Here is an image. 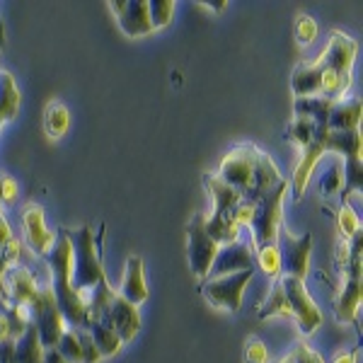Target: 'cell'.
I'll use <instances>...</instances> for the list:
<instances>
[{
	"mask_svg": "<svg viewBox=\"0 0 363 363\" xmlns=\"http://www.w3.org/2000/svg\"><path fill=\"white\" fill-rule=\"evenodd\" d=\"M216 174H218L228 186H233L240 194V199H242L245 203H250V206H255V203L281 179L272 157L250 143L238 145L235 150H230V153L223 157V162H220Z\"/></svg>",
	"mask_w": 363,
	"mask_h": 363,
	"instance_id": "obj_1",
	"label": "cell"
},
{
	"mask_svg": "<svg viewBox=\"0 0 363 363\" xmlns=\"http://www.w3.org/2000/svg\"><path fill=\"white\" fill-rule=\"evenodd\" d=\"M289 191V182L279 179L272 189L267 191L259 201L252 208V218H250V230L252 240H255V247L269 245L277 240L279 228L284 225V196Z\"/></svg>",
	"mask_w": 363,
	"mask_h": 363,
	"instance_id": "obj_4",
	"label": "cell"
},
{
	"mask_svg": "<svg viewBox=\"0 0 363 363\" xmlns=\"http://www.w3.org/2000/svg\"><path fill=\"white\" fill-rule=\"evenodd\" d=\"M327 126L320 124V121H313V119H306V116H296L294 124L289 128V136L296 140L301 148H306L310 143H325L327 138Z\"/></svg>",
	"mask_w": 363,
	"mask_h": 363,
	"instance_id": "obj_22",
	"label": "cell"
},
{
	"mask_svg": "<svg viewBox=\"0 0 363 363\" xmlns=\"http://www.w3.org/2000/svg\"><path fill=\"white\" fill-rule=\"evenodd\" d=\"M10 240H13V233H10V225H8V220H5V216L0 213V250H3Z\"/></svg>",
	"mask_w": 363,
	"mask_h": 363,
	"instance_id": "obj_39",
	"label": "cell"
},
{
	"mask_svg": "<svg viewBox=\"0 0 363 363\" xmlns=\"http://www.w3.org/2000/svg\"><path fill=\"white\" fill-rule=\"evenodd\" d=\"M315 37H318V25H315L313 17L308 15H298L296 20V39L301 44H313Z\"/></svg>",
	"mask_w": 363,
	"mask_h": 363,
	"instance_id": "obj_34",
	"label": "cell"
},
{
	"mask_svg": "<svg viewBox=\"0 0 363 363\" xmlns=\"http://www.w3.org/2000/svg\"><path fill=\"white\" fill-rule=\"evenodd\" d=\"M286 359H289L291 363H325V361L320 359L318 351L310 349L306 342H298L296 347H294V351H291Z\"/></svg>",
	"mask_w": 363,
	"mask_h": 363,
	"instance_id": "obj_36",
	"label": "cell"
},
{
	"mask_svg": "<svg viewBox=\"0 0 363 363\" xmlns=\"http://www.w3.org/2000/svg\"><path fill=\"white\" fill-rule=\"evenodd\" d=\"M257 264H259V269L267 274V277H279L281 274V257H279L277 242H269V245L257 247Z\"/></svg>",
	"mask_w": 363,
	"mask_h": 363,
	"instance_id": "obj_30",
	"label": "cell"
},
{
	"mask_svg": "<svg viewBox=\"0 0 363 363\" xmlns=\"http://www.w3.org/2000/svg\"><path fill=\"white\" fill-rule=\"evenodd\" d=\"M68 124H70V114L66 109V104L61 102H49L44 112V128L51 138H61L63 133L68 131Z\"/></svg>",
	"mask_w": 363,
	"mask_h": 363,
	"instance_id": "obj_29",
	"label": "cell"
},
{
	"mask_svg": "<svg viewBox=\"0 0 363 363\" xmlns=\"http://www.w3.org/2000/svg\"><path fill=\"white\" fill-rule=\"evenodd\" d=\"M109 8L114 10L116 20L128 37H145L153 32L145 0H114V3H109Z\"/></svg>",
	"mask_w": 363,
	"mask_h": 363,
	"instance_id": "obj_14",
	"label": "cell"
},
{
	"mask_svg": "<svg viewBox=\"0 0 363 363\" xmlns=\"http://www.w3.org/2000/svg\"><path fill=\"white\" fill-rule=\"evenodd\" d=\"M17 199V184L10 177L3 179V203H13Z\"/></svg>",
	"mask_w": 363,
	"mask_h": 363,
	"instance_id": "obj_38",
	"label": "cell"
},
{
	"mask_svg": "<svg viewBox=\"0 0 363 363\" xmlns=\"http://www.w3.org/2000/svg\"><path fill=\"white\" fill-rule=\"evenodd\" d=\"M332 102H337V99H327V97H296L294 109H296V116H306V119H313V121H320V124H325L327 114H330Z\"/></svg>",
	"mask_w": 363,
	"mask_h": 363,
	"instance_id": "obj_26",
	"label": "cell"
},
{
	"mask_svg": "<svg viewBox=\"0 0 363 363\" xmlns=\"http://www.w3.org/2000/svg\"><path fill=\"white\" fill-rule=\"evenodd\" d=\"M274 315H281V318H291V308H289V301H286V294H284V286H281V279L274 281V286H272V291H269L264 306L257 310V318H259V320L274 318Z\"/></svg>",
	"mask_w": 363,
	"mask_h": 363,
	"instance_id": "obj_27",
	"label": "cell"
},
{
	"mask_svg": "<svg viewBox=\"0 0 363 363\" xmlns=\"http://www.w3.org/2000/svg\"><path fill=\"white\" fill-rule=\"evenodd\" d=\"M131 306H140L148 301V284H145V267L140 257H128L124 269V281L116 291Z\"/></svg>",
	"mask_w": 363,
	"mask_h": 363,
	"instance_id": "obj_17",
	"label": "cell"
},
{
	"mask_svg": "<svg viewBox=\"0 0 363 363\" xmlns=\"http://www.w3.org/2000/svg\"><path fill=\"white\" fill-rule=\"evenodd\" d=\"M46 259H49L51 269V286L54 291L56 306L61 310L66 325L70 330H85L87 327V303L73 291L70 284V274H73V247H70V240L66 233L56 238L54 247L46 252Z\"/></svg>",
	"mask_w": 363,
	"mask_h": 363,
	"instance_id": "obj_2",
	"label": "cell"
},
{
	"mask_svg": "<svg viewBox=\"0 0 363 363\" xmlns=\"http://www.w3.org/2000/svg\"><path fill=\"white\" fill-rule=\"evenodd\" d=\"M87 332H90L92 342H95L99 359H109L121 349V339L116 337V332L107 322H92V325H87Z\"/></svg>",
	"mask_w": 363,
	"mask_h": 363,
	"instance_id": "obj_24",
	"label": "cell"
},
{
	"mask_svg": "<svg viewBox=\"0 0 363 363\" xmlns=\"http://www.w3.org/2000/svg\"><path fill=\"white\" fill-rule=\"evenodd\" d=\"M148 15H150V25H153V29L167 27L174 15V3L172 0H150Z\"/></svg>",
	"mask_w": 363,
	"mask_h": 363,
	"instance_id": "obj_33",
	"label": "cell"
},
{
	"mask_svg": "<svg viewBox=\"0 0 363 363\" xmlns=\"http://www.w3.org/2000/svg\"><path fill=\"white\" fill-rule=\"evenodd\" d=\"M5 269H8V267H5L3 259H0V298H3V272H5Z\"/></svg>",
	"mask_w": 363,
	"mask_h": 363,
	"instance_id": "obj_43",
	"label": "cell"
},
{
	"mask_svg": "<svg viewBox=\"0 0 363 363\" xmlns=\"http://www.w3.org/2000/svg\"><path fill=\"white\" fill-rule=\"evenodd\" d=\"M344 272H347V281H344V289L339 291L335 313L339 322H354L361 308V252L351 257Z\"/></svg>",
	"mask_w": 363,
	"mask_h": 363,
	"instance_id": "obj_12",
	"label": "cell"
},
{
	"mask_svg": "<svg viewBox=\"0 0 363 363\" xmlns=\"http://www.w3.org/2000/svg\"><path fill=\"white\" fill-rule=\"evenodd\" d=\"M359 46L351 37L342 32H335L327 42L325 51L320 54V58H315V66H318L322 73H332L339 75V78H351V66H354V58Z\"/></svg>",
	"mask_w": 363,
	"mask_h": 363,
	"instance_id": "obj_10",
	"label": "cell"
},
{
	"mask_svg": "<svg viewBox=\"0 0 363 363\" xmlns=\"http://www.w3.org/2000/svg\"><path fill=\"white\" fill-rule=\"evenodd\" d=\"M27 310H29V320H32L34 330H37L42 347L54 349L58 344V339H61V335L68 330L66 320H63L61 310L56 306L54 291H51L49 286H46V289H39L37 298H34V303Z\"/></svg>",
	"mask_w": 363,
	"mask_h": 363,
	"instance_id": "obj_5",
	"label": "cell"
},
{
	"mask_svg": "<svg viewBox=\"0 0 363 363\" xmlns=\"http://www.w3.org/2000/svg\"><path fill=\"white\" fill-rule=\"evenodd\" d=\"M279 363H281V361H279Z\"/></svg>",
	"mask_w": 363,
	"mask_h": 363,
	"instance_id": "obj_45",
	"label": "cell"
},
{
	"mask_svg": "<svg viewBox=\"0 0 363 363\" xmlns=\"http://www.w3.org/2000/svg\"><path fill=\"white\" fill-rule=\"evenodd\" d=\"M218 252V245L208 238L206 233V216H194L189 228H186V255H189V267L199 281H206L213 257Z\"/></svg>",
	"mask_w": 363,
	"mask_h": 363,
	"instance_id": "obj_7",
	"label": "cell"
},
{
	"mask_svg": "<svg viewBox=\"0 0 363 363\" xmlns=\"http://www.w3.org/2000/svg\"><path fill=\"white\" fill-rule=\"evenodd\" d=\"M20 107V92L15 87V80L10 73L0 70V126L8 119H13Z\"/></svg>",
	"mask_w": 363,
	"mask_h": 363,
	"instance_id": "obj_25",
	"label": "cell"
},
{
	"mask_svg": "<svg viewBox=\"0 0 363 363\" xmlns=\"http://www.w3.org/2000/svg\"><path fill=\"white\" fill-rule=\"evenodd\" d=\"M344 184V165L339 160L327 162L318 172V189L322 196H335Z\"/></svg>",
	"mask_w": 363,
	"mask_h": 363,
	"instance_id": "obj_28",
	"label": "cell"
},
{
	"mask_svg": "<svg viewBox=\"0 0 363 363\" xmlns=\"http://www.w3.org/2000/svg\"><path fill=\"white\" fill-rule=\"evenodd\" d=\"M5 46V29H3V22H0V49Z\"/></svg>",
	"mask_w": 363,
	"mask_h": 363,
	"instance_id": "obj_44",
	"label": "cell"
},
{
	"mask_svg": "<svg viewBox=\"0 0 363 363\" xmlns=\"http://www.w3.org/2000/svg\"><path fill=\"white\" fill-rule=\"evenodd\" d=\"M54 349H56L58 354H61L68 363H83V354H80L78 335H75V330H70V327L61 335V339H58V344H56Z\"/></svg>",
	"mask_w": 363,
	"mask_h": 363,
	"instance_id": "obj_32",
	"label": "cell"
},
{
	"mask_svg": "<svg viewBox=\"0 0 363 363\" xmlns=\"http://www.w3.org/2000/svg\"><path fill=\"white\" fill-rule=\"evenodd\" d=\"M39 294V286L25 267L13 264L3 272V298L5 306L29 308Z\"/></svg>",
	"mask_w": 363,
	"mask_h": 363,
	"instance_id": "obj_11",
	"label": "cell"
},
{
	"mask_svg": "<svg viewBox=\"0 0 363 363\" xmlns=\"http://www.w3.org/2000/svg\"><path fill=\"white\" fill-rule=\"evenodd\" d=\"M44 363H68L56 349H44Z\"/></svg>",
	"mask_w": 363,
	"mask_h": 363,
	"instance_id": "obj_40",
	"label": "cell"
},
{
	"mask_svg": "<svg viewBox=\"0 0 363 363\" xmlns=\"http://www.w3.org/2000/svg\"><path fill=\"white\" fill-rule=\"evenodd\" d=\"M73 247V274H70V284L73 291L87 303V294L95 291L97 286L109 284L107 274L102 269V259L97 255V242L95 233L90 225H83L78 230H66Z\"/></svg>",
	"mask_w": 363,
	"mask_h": 363,
	"instance_id": "obj_3",
	"label": "cell"
},
{
	"mask_svg": "<svg viewBox=\"0 0 363 363\" xmlns=\"http://www.w3.org/2000/svg\"><path fill=\"white\" fill-rule=\"evenodd\" d=\"M325 153H342L349 165H361V128L330 131L325 138Z\"/></svg>",
	"mask_w": 363,
	"mask_h": 363,
	"instance_id": "obj_20",
	"label": "cell"
},
{
	"mask_svg": "<svg viewBox=\"0 0 363 363\" xmlns=\"http://www.w3.org/2000/svg\"><path fill=\"white\" fill-rule=\"evenodd\" d=\"M291 85H294V95L296 97H320L322 90V70L310 63H301L296 68L294 78H291Z\"/></svg>",
	"mask_w": 363,
	"mask_h": 363,
	"instance_id": "obj_21",
	"label": "cell"
},
{
	"mask_svg": "<svg viewBox=\"0 0 363 363\" xmlns=\"http://www.w3.org/2000/svg\"><path fill=\"white\" fill-rule=\"evenodd\" d=\"M203 5H208V8H213V13H220V10L225 8V0H220V3H203Z\"/></svg>",
	"mask_w": 363,
	"mask_h": 363,
	"instance_id": "obj_42",
	"label": "cell"
},
{
	"mask_svg": "<svg viewBox=\"0 0 363 363\" xmlns=\"http://www.w3.org/2000/svg\"><path fill=\"white\" fill-rule=\"evenodd\" d=\"M255 267V255L252 247L245 242H230V245H220L218 252L213 257V264H211L208 279H218L228 277V274H238V272H247Z\"/></svg>",
	"mask_w": 363,
	"mask_h": 363,
	"instance_id": "obj_13",
	"label": "cell"
},
{
	"mask_svg": "<svg viewBox=\"0 0 363 363\" xmlns=\"http://www.w3.org/2000/svg\"><path fill=\"white\" fill-rule=\"evenodd\" d=\"M281 286H284L286 301H289V308H291V318H296L298 330H301L303 335H313L322 325V313L306 291V284H303L301 279L284 277L281 279Z\"/></svg>",
	"mask_w": 363,
	"mask_h": 363,
	"instance_id": "obj_8",
	"label": "cell"
},
{
	"mask_svg": "<svg viewBox=\"0 0 363 363\" xmlns=\"http://www.w3.org/2000/svg\"><path fill=\"white\" fill-rule=\"evenodd\" d=\"M356 356H359V351H342V354H337L335 363H356Z\"/></svg>",
	"mask_w": 363,
	"mask_h": 363,
	"instance_id": "obj_41",
	"label": "cell"
},
{
	"mask_svg": "<svg viewBox=\"0 0 363 363\" xmlns=\"http://www.w3.org/2000/svg\"><path fill=\"white\" fill-rule=\"evenodd\" d=\"M245 363H269V351L262 339L250 337L245 342Z\"/></svg>",
	"mask_w": 363,
	"mask_h": 363,
	"instance_id": "obj_35",
	"label": "cell"
},
{
	"mask_svg": "<svg viewBox=\"0 0 363 363\" xmlns=\"http://www.w3.org/2000/svg\"><path fill=\"white\" fill-rule=\"evenodd\" d=\"M15 363H44V347L32 322L27 325L25 335L15 339Z\"/></svg>",
	"mask_w": 363,
	"mask_h": 363,
	"instance_id": "obj_23",
	"label": "cell"
},
{
	"mask_svg": "<svg viewBox=\"0 0 363 363\" xmlns=\"http://www.w3.org/2000/svg\"><path fill=\"white\" fill-rule=\"evenodd\" d=\"M104 322L116 332V337L121 339V344L131 342L140 330V315L136 306H131L128 301H124L119 294L112 298L107 313H104Z\"/></svg>",
	"mask_w": 363,
	"mask_h": 363,
	"instance_id": "obj_15",
	"label": "cell"
},
{
	"mask_svg": "<svg viewBox=\"0 0 363 363\" xmlns=\"http://www.w3.org/2000/svg\"><path fill=\"white\" fill-rule=\"evenodd\" d=\"M22 225H25V235H27V245L32 247L37 255H46L56 242V233H51L44 223V211L32 203V206L25 208L22 213Z\"/></svg>",
	"mask_w": 363,
	"mask_h": 363,
	"instance_id": "obj_16",
	"label": "cell"
},
{
	"mask_svg": "<svg viewBox=\"0 0 363 363\" xmlns=\"http://www.w3.org/2000/svg\"><path fill=\"white\" fill-rule=\"evenodd\" d=\"M78 335V344H80V354H83V363H97L99 361V354L95 349V342H92L90 332L87 330H75Z\"/></svg>",
	"mask_w": 363,
	"mask_h": 363,
	"instance_id": "obj_37",
	"label": "cell"
},
{
	"mask_svg": "<svg viewBox=\"0 0 363 363\" xmlns=\"http://www.w3.org/2000/svg\"><path fill=\"white\" fill-rule=\"evenodd\" d=\"M274 242H277V247H279L281 272H286V277H294V279H301V281L306 279L308 262H310V247H313V238H310V235L294 238L284 225H281Z\"/></svg>",
	"mask_w": 363,
	"mask_h": 363,
	"instance_id": "obj_9",
	"label": "cell"
},
{
	"mask_svg": "<svg viewBox=\"0 0 363 363\" xmlns=\"http://www.w3.org/2000/svg\"><path fill=\"white\" fill-rule=\"evenodd\" d=\"M337 220H339V233H342L344 240L361 235V218H359V213H354L351 203H342V208H339V213H337Z\"/></svg>",
	"mask_w": 363,
	"mask_h": 363,
	"instance_id": "obj_31",
	"label": "cell"
},
{
	"mask_svg": "<svg viewBox=\"0 0 363 363\" xmlns=\"http://www.w3.org/2000/svg\"><path fill=\"white\" fill-rule=\"evenodd\" d=\"M361 99L359 97H342L332 102L330 114H327V131H354L361 124Z\"/></svg>",
	"mask_w": 363,
	"mask_h": 363,
	"instance_id": "obj_18",
	"label": "cell"
},
{
	"mask_svg": "<svg viewBox=\"0 0 363 363\" xmlns=\"http://www.w3.org/2000/svg\"><path fill=\"white\" fill-rule=\"evenodd\" d=\"M206 189L211 194V201H213V211H211V216H216V218H228L230 216V211L238 206V203H242V199L233 186H228L223 179L218 177L216 172L206 174Z\"/></svg>",
	"mask_w": 363,
	"mask_h": 363,
	"instance_id": "obj_19",
	"label": "cell"
},
{
	"mask_svg": "<svg viewBox=\"0 0 363 363\" xmlns=\"http://www.w3.org/2000/svg\"><path fill=\"white\" fill-rule=\"evenodd\" d=\"M252 274H255V269L228 274V277H218V279H206L201 284V296L206 298L213 308L228 310V313H238L240 306H242V294H245V289H247Z\"/></svg>",
	"mask_w": 363,
	"mask_h": 363,
	"instance_id": "obj_6",
	"label": "cell"
}]
</instances>
